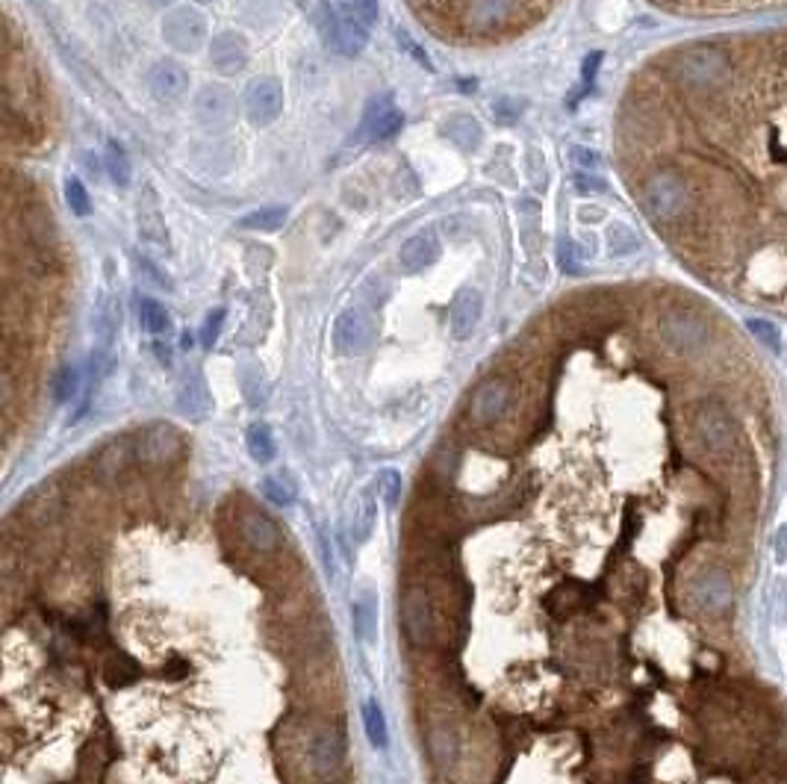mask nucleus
<instances>
[{"label":"nucleus","mask_w":787,"mask_h":784,"mask_svg":"<svg viewBox=\"0 0 787 784\" xmlns=\"http://www.w3.org/2000/svg\"><path fill=\"white\" fill-rule=\"evenodd\" d=\"M619 168L684 269L787 316V24L655 56L617 121Z\"/></svg>","instance_id":"nucleus-1"},{"label":"nucleus","mask_w":787,"mask_h":784,"mask_svg":"<svg viewBox=\"0 0 787 784\" xmlns=\"http://www.w3.org/2000/svg\"><path fill=\"white\" fill-rule=\"evenodd\" d=\"M319 27H322V36H324V42H328V47L340 56L363 54V47L369 42L363 24H360L352 12H340L336 6H324L319 12Z\"/></svg>","instance_id":"nucleus-2"},{"label":"nucleus","mask_w":787,"mask_h":784,"mask_svg":"<svg viewBox=\"0 0 787 784\" xmlns=\"http://www.w3.org/2000/svg\"><path fill=\"white\" fill-rule=\"evenodd\" d=\"M183 454V437L174 425L166 422H157V425H148L139 440H136V457L148 466H166L174 463Z\"/></svg>","instance_id":"nucleus-3"},{"label":"nucleus","mask_w":787,"mask_h":784,"mask_svg":"<svg viewBox=\"0 0 787 784\" xmlns=\"http://www.w3.org/2000/svg\"><path fill=\"white\" fill-rule=\"evenodd\" d=\"M655 4L684 15H749V12L782 9L787 0H655Z\"/></svg>","instance_id":"nucleus-4"},{"label":"nucleus","mask_w":787,"mask_h":784,"mask_svg":"<svg viewBox=\"0 0 787 784\" xmlns=\"http://www.w3.org/2000/svg\"><path fill=\"white\" fill-rule=\"evenodd\" d=\"M162 39H166V45H171L174 51L192 54L207 39V24L195 9L178 6L162 18Z\"/></svg>","instance_id":"nucleus-5"},{"label":"nucleus","mask_w":787,"mask_h":784,"mask_svg":"<svg viewBox=\"0 0 787 784\" xmlns=\"http://www.w3.org/2000/svg\"><path fill=\"white\" fill-rule=\"evenodd\" d=\"M510 404H514V387L505 378H490L472 392L469 416L478 425H496L507 416Z\"/></svg>","instance_id":"nucleus-6"},{"label":"nucleus","mask_w":787,"mask_h":784,"mask_svg":"<svg viewBox=\"0 0 787 784\" xmlns=\"http://www.w3.org/2000/svg\"><path fill=\"white\" fill-rule=\"evenodd\" d=\"M693 602L702 607L705 614L720 616L734 605V584L722 569H702L693 578Z\"/></svg>","instance_id":"nucleus-7"},{"label":"nucleus","mask_w":787,"mask_h":784,"mask_svg":"<svg viewBox=\"0 0 787 784\" xmlns=\"http://www.w3.org/2000/svg\"><path fill=\"white\" fill-rule=\"evenodd\" d=\"M402 622L404 634L414 646H428L434 640V605L422 587H410L402 599Z\"/></svg>","instance_id":"nucleus-8"},{"label":"nucleus","mask_w":787,"mask_h":784,"mask_svg":"<svg viewBox=\"0 0 787 784\" xmlns=\"http://www.w3.org/2000/svg\"><path fill=\"white\" fill-rule=\"evenodd\" d=\"M245 112L260 127L278 121L283 112V89L274 77H260L245 89Z\"/></svg>","instance_id":"nucleus-9"},{"label":"nucleus","mask_w":787,"mask_h":784,"mask_svg":"<svg viewBox=\"0 0 787 784\" xmlns=\"http://www.w3.org/2000/svg\"><path fill=\"white\" fill-rule=\"evenodd\" d=\"M307 755H310V767H313L316 776H333L345 761L342 734L328 726L316 728V734L307 743Z\"/></svg>","instance_id":"nucleus-10"},{"label":"nucleus","mask_w":787,"mask_h":784,"mask_svg":"<svg viewBox=\"0 0 787 784\" xmlns=\"http://www.w3.org/2000/svg\"><path fill=\"white\" fill-rule=\"evenodd\" d=\"M372 342V325L360 310H345L333 325V345L340 354H363Z\"/></svg>","instance_id":"nucleus-11"},{"label":"nucleus","mask_w":787,"mask_h":784,"mask_svg":"<svg viewBox=\"0 0 787 784\" xmlns=\"http://www.w3.org/2000/svg\"><path fill=\"white\" fill-rule=\"evenodd\" d=\"M195 118L204 127H224L233 118V95L221 86H207L195 97Z\"/></svg>","instance_id":"nucleus-12"},{"label":"nucleus","mask_w":787,"mask_h":784,"mask_svg":"<svg viewBox=\"0 0 787 784\" xmlns=\"http://www.w3.org/2000/svg\"><path fill=\"white\" fill-rule=\"evenodd\" d=\"M210 62L219 74H236L248 66V47L245 39L236 33H219L210 45Z\"/></svg>","instance_id":"nucleus-13"},{"label":"nucleus","mask_w":787,"mask_h":784,"mask_svg":"<svg viewBox=\"0 0 787 784\" xmlns=\"http://www.w3.org/2000/svg\"><path fill=\"white\" fill-rule=\"evenodd\" d=\"M151 92L159 97V101H169V104H178L189 92V74L180 66V62H159V66L151 71Z\"/></svg>","instance_id":"nucleus-14"},{"label":"nucleus","mask_w":787,"mask_h":784,"mask_svg":"<svg viewBox=\"0 0 787 784\" xmlns=\"http://www.w3.org/2000/svg\"><path fill=\"white\" fill-rule=\"evenodd\" d=\"M484 310V298L478 290H460L452 301V336L455 340H469L472 331L478 328Z\"/></svg>","instance_id":"nucleus-15"},{"label":"nucleus","mask_w":787,"mask_h":784,"mask_svg":"<svg viewBox=\"0 0 787 784\" xmlns=\"http://www.w3.org/2000/svg\"><path fill=\"white\" fill-rule=\"evenodd\" d=\"M436 257H440V242H436L434 233H416V236H410L402 248H398V266H402L404 271H410V275L428 269Z\"/></svg>","instance_id":"nucleus-16"},{"label":"nucleus","mask_w":787,"mask_h":784,"mask_svg":"<svg viewBox=\"0 0 787 784\" xmlns=\"http://www.w3.org/2000/svg\"><path fill=\"white\" fill-rule=\"evenodd\" d=\"M402 127H404V116L398 109H393L390 101H372L363 124H360V136L366 133L369 139H393Z\"/></svg>","instance_id":"nucleus-17"},{"label":"nucleus","mask_w":787,"mask_h":784,"mask_svg":"<svg viewBox=\"0 0 787 784\" xmlns=\"http://www.w3.org/2000/svg\"><path fill=\"white\" fill-rule=\"evenodd\" d=\"M428 749H431V758H434L436 767L452 769L457 764V758H460V738H457L455 726L436 723L431 728V734H428Z\"/></svg>","instance_id":"nucleus-18"},{"label":"nucleus","mask_w":787,"mask_h":784,"mask_svg":"<svg viewBox=\"0 0 787 784\" xmlns=\"http://www.w3.org/2000/svg\"><path fill=\"white\" fill-rule=\"evenodd\" d=\"M242 537H245V543L251 545L254 552H262V555L274 552V549H278V543H281L274 522L269 516H262V514H245L242 516Z\"/></svg>","instance_id":"nucleus-19"},{"label":"nucleus","mask_w":787,"mask_h":784,"mask_svg":"<svg viewBox=\"0 0 787 784\" xmlns=\"http://www.w3.org/2000/svg\"><path fill=\"white\" fill-rule=\"evenodd\" d=\"M352 622H354V634L360 643H372L374 631H378V602H374V593L363 590L352 605Z\"/></svg>","instance_id":"nucleus-20"},{"label":"nucleus","mask_w":787,"mask_h":784,"mask_svg":"<svg viewBox=\"0 0 787 784\" xmlns=\"http://www.w3.org/2000/svg\"><path fill=\"white\" fill-rule=\"evenodd\" d=\"M443 133L457 148H464V151H472V148H478V142H481V124L472 116H452L443 124Z\"/></svg>","instance_id":"nucleus-21"},{"label":"nucleus","mask_w":787,"mask_h":784,"mask_svg":"<svg viewBox=\"0 0 787 784\" xmlns=\"http://www.w3.org/2000/svg\"><path fill=\"white\" fill-rule=\"evenodd\" d=\"M363 728H366V738L374 749H386V743H390V728H386L383 708L374 699L363 702Z\"/></svg>","instance_id":"nucleus-22"},{"label":"nucleus","mask_w":787,"mask_h":784,"mask_svg":"<svg viewBox=\"0 0 787 784\" xmlns=\"http://www.w3.org/2000/svg\"><path fill=\"white\" fill-rule=\"evenodd\" d=\"M139 325L145 333H151V336H166L171 331V316L159 301H154V298H142L139 301Z\"/></svg>","instance_id":"nucleus-23"},{"label":"nucleus","mask_w":787,"mask_h":784,"mask_svg":"<svg viewBox=\"0 0 787 784\" xmlns=\"http://www.w3.org/2000/svg\"><path fill=\"white\" fill-rule=\"evenodd\" d=\"M286 219H290V209L274 204V207H262V209H254V213H248L242 219V228L260 230V233H274L278 228H283Z\"/></svg>","instance_id":"nucleus-24"},{"label":"nucleus","mask_w":787,"mask_h":784,"mask_svg":"<svg viewBox=\"0 0 787 784\" xmlns=\"http://www.w3.org/2000/svg\"><path fill=\"white\" fill-rule=\"evenodd\" d=\"M139 230L145 239L151 242H166V228H162V219H159V209L151 192H145V198L139 201Z\"/></svg>","instance_id":"nucleus-25"},{"label":"nucleus","mask_w":787,"mask_h":784,"mask_svg":"<svg viewBox=\"0 0 787 784\" xmlns=\"http://www.w3.org/2000/svg\"><path fill=\"white\" fill-rule=\"evenodd\" d=\"M245 445H248V454H251L257 463H269V460L274 457V437H271L269 425H262V422L248 428Z\"/></svg>","instance_id":"nucleus-26"},{"label":"nucleus","mask_w":787,"mask_h":784,"mask_svg":"<svg viewBox=\"0 0 787 784\" xmlns=\"http://www.w3.org/2000/svg\"><path fill=\"white\" fill-rule=\"evenodd\" d=\"M107 171H109V178L116 180L118 186H128L130 183V159H128V154H124V148L118 145V142H109L107 145Z\"/></svg>","instance_id":"nucleus-27"},{"label":"nucleus","mask_w":787,"mask_h":784,"mask_svg":"<svg viewBox=\"0 0 787 784\" xmlns=\"http://www.w3.org/2000/svg\"><path fill=\"white\" fill-rule=\"evenodd\" d=\"M374 519H378V510H374V502H372V490H366L363 495H360L357 516H354V537H357V543H363L372 534Z\"/></svg>","instance_id":"nucleus-28"},{"label":"nucleus","mask_w":787,"mask_h":784,"mask_svg":"<svg viewBox=\"0 0 787 784\" xmlns=\"http://www.w3.org/2000/svg\"><path fill=\"white\" fill-rule=\"evenodd\" d=\"M51 392H54V402H56V404L71 402V398L80 392V372L71 369V366L62 369L59 375L54 378V383H51Z\"/></svg>","instance_id":"nucleus-29"},{"label":"nucleus","mask_w":787,"mask_h":784,"mask_svg":"<svg viewBox=\"0 0 787 784\" xmlns=\"http://www.w3.org/2000/svg\"><path fill=\"white\" fill-rule=\"evenodd\" d=\"M262 495H266V499H269L271 504H278V507H290V504L295 502V490H292L283 478H278V475L262 478Z\"/></svg>","instance_id":"nucleus-30"},{"label":"nucleus","mask_w":787,"mask_h":784,"mask_svg":"<svg viewBox=\"0 0 787 784\" xmlns=\"http://www.w3.org/2000/svg\"><path fill=\"white\" fill-rule=\"evenodd\" d=\"M66 201L71 207L74 216H89L92 213V201H89V192H86V186L77 180V178H68L66 180Z\"/></svg>","instance_id":"nucleus-31"},{"label":"nucleus","mask_w":787,"mask_h":784,"mask_svg":"<svg viewBox=\"0 0 787 784\" xmlns=\"http://www.w3.org/2000/svg\"><path fill=\"white\" fill-rule=\"evenodd\" d=\"M378 490H381V499L386 507H395L398 499H402V475L395 469H383L381 478H378Z\"/></svg>","instance_id":"nucleus-32"},{"label":"nucleus","mask_w":787,"mask_h":784,"mask_svg":"<svg viewBox=\"0 0 787 784\" xmlns=\"http://www.w3.org/2000/svg\"><path fill=\"white\" fill-rule=\"evenodd\" d=\"M207 407V395L201 390V383H198L195 378L183 383L180 390V410L183 413H201V410Z\"/></svg>","instance_id":"nucleus-33"},{"label":"nucleus","mask_w":787,"mask_h":784,"mask_svg":"<svg viewBox=\"0 0 787 784\" xmlns=\"http://www.w3.org/2000/svg\"><path fill=\"white\" fill-rule=\"evenodd\" d=\"M124 460H128V443H112L107 452L97 457V466H101L107 475H116V472L124 466Z\"/></svg>","instance_id":"nucleus-34"},{"label":"nucleus","mask_w":787,"mask_h":784,"mask_svg":"<svg viewBox=\"0 0 787 784\" xmlns=\"http://www.w3.org/2000/svg\"><path fill=\"white\" fill-rule=\"evenodd\" d=\"M345 4H348V12H352L366 30L372 27V24H378V15H381L378 0H345Z\"/></svg>","instance_id":"nucleus-35"},{"label":"nucleus","mask_w":787,"mask_h":784,"mask_svg":"<svg viewBox=\"0 0 787 784\" xmlns=\"http://www.w3.org/2000/svg\"><path fill=\"white\" fill-rule=\"evenodd\" d=\"M221 321H224V310H212V313L207 316V321H204V331H201V340H204V345H212L219 340V333H221Z\"/></svg>","instance_id":"nucleus-36"},{"label":"nucleus","mask_w":787,"mask_h":784,"mask_svg":"<svg viewBox=\"0 0 787 784\" xmlns=\"http://www.w3.org/2000/svg\"><path fill=\"white\" fill-rule=\"evenodd\" d=\"M784 557H787V528H779V534H776V560L782 564Z\"/></svg>","instance_id":"nucleus-37"},{"label":"nucleus","mask_w":787,"mask_h":784,"mask_svg":"<svg viewBox=\"0 0 787 784\" xmlns=\"http://www.w3.org/2000/svg\"><path fill=\"white\" fill-rule=\"evenodd\" d=\"M148 4H151V6H166V4H171V0H148Z\"/></svg>","instance_id":"nucleus-38"},{"label":"nucleus","mask_w":787,"mask_h":784,"mask_svg":"<svg viewBox=\"0 0 787 784\" xmlns=\"http://www.w3.org/2000/svg\"><path fill=\"white\" fill-rule=\"evenodd\" d=\"M198 4H210V0H198Z\"/></svg>","instance_id":"nucleus-39"},{"label":"nucleus","mask_w":787,"mask_h":784,"mask_svg":"<svg viewBox=\"0 0 787 784\" xmlns=\"http://www.w3.org/2000/svg\"><path fill=\"white\" fill-rule=\"evenodd\" d=\"M782 784H787V779H784V781H782Z\"/></svg>","instance_id":"nucleus-40"}]
</instances>
